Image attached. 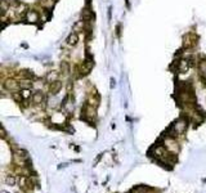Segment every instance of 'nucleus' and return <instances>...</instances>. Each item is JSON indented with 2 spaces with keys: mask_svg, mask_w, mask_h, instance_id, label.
I'll return each mask as SVG.
<instances>
[{
  "mask_svg": "<svg viewBox=\"0 0 206 193\" xmlns=\"http://www.w3.org/2000/svg\"><path fill=\"white\" fill-rule=\"evenodd\" d=\"M61 88H62V81L57 80V81H54V82H50V85H49V92H50L52 94H57V93L61 90Z\"/></svg>",
  "mask_w": 206,
  "mask_h": 193,
  "instance_id": "1",
  "label": "nucleus"
},
{
  "mask_svg": "<svg viewBox=\"0 0 206 193\" xmlns=\"http://www.w3.org/2000/svg\"><path fill=\"white\" fill-rule=\"evenodd\" d=\"M4 87H5L8 90H16V89L19 88V82H17V81L13 80V79H9V80H7V81L4 82Z\"/></svg>",
  "mask_w": 206,
  "mask_h": 193,
  "instance_id": "2",
  "label": "nucleus"
},
{
  "mask_svg": "<svg viewBox=\"0 0 206 193\" xmlns=\"http://www.w3.org/2000/svg\"><path fill=\"white\" fill-rule=\"evenodd\" d=\"M26 19L28 21V22L35 23L39 21V14L35 12V10H28V12L26 13Z\"/></svg>",
  "mask_w": 206,
  "mask_h": 193,
  "instance_id": "3",
  "label": "nucleus"
},
{
  "mask_svg": "<svg viewBox=\"0 0 206 193\" xmlns=\"http://www.w3.org/2000/svg\"><path fill=\"white\" fill-rule=\"evenodd\" d=\"M79 42V35L76 34V32H72V34H70V36L67 37V44L71 45V47H76Z\"/></svg>",
  "mask_w": 206,
  "mask_h": 193,
  "instance_id": "4",
  "label": "nucleus"
},
{
  "mask_svg": "<svg viewBox=\"0 0 206 193\" xmlns=\"http://www.w3.org/2000/svg\"><path fill=\"white\" fill-rule=\"evenodd\" d=\"M174 129H175V131H177V133L182 134V133L187 129V122L184 121V120H180V121H178V122L174 124Z\"/></svg>",
  "mask_w": 206,
  "mask_h": 193,
  "instance_id": "5",
  "label": "nucleus"
},
{
  "mask_svg": "<svg viewBox=\"0 0 206 193\" xmlns=\"http://www.w3.org/2000/svg\"><path fill=\"white\" fill-rule=\"evenodd\" d=\"M43 101H44V94L41 92H35L34 95H32V102L35 104H40V103H43Z\"/></svg>",
  "mask_w": 206,
  "mask_h": 193,
  "instance_id": "6",
  "label": "nucleus"
},
{
  "mask_svg": "<svg viewBox=\"0 0 206 193\" xmlns=\"http://www.w3.org/2000/svg\"><path fill=\"white\" fill-rule=\"evenodd\" d=\"M58 76H59V73L57 71H50L47 75V81L48 82H54V81L58 80Z\"/></svg>",
  "mask_w": 206,
  "mask_h": 193,
  "instance_id": "7",
  "label": "nucleus"
},
{
  "mask_svg": "<svg viewBox=\"0 0 206 193\" xmlns=\"http://www.w3.org/2000/svg\"><path fill=\"white\" fill-rule=\"evenodd\" d=\"M19 88H21V89H25V90L31 89V88H32V81H31V79H25V80H22V81L19 82Z\"/></svg>",
  "mask_w": 206,
  "mask_h": 193,
  "instance_id": "8",
  "label": "nucleus"
},
{
  "mask_svg": "<svg viewBox=\"0 0 206 193\" xmlns=\"http://www.w3.org/2000/svg\"><path fill=\"white\" fill-rule=\"evenodd\" d=\"M92 67H93V62H86V63H84V66H83V68H81V73H84V75L89 73V71L92 70Z\"/></svg>",
  "mask_w": 206,
  "mask_h": 193,
  "instance_id": "9",
  "label": "nucleus"
},
{
  "mask_svg": "<svg viewBox=\"0 0 206 193\" xmlns=\"http://www.w3.org/2000/svg\"><path fill=\"white\" fill-rule=\"evenodd\" d=\"M81 17H83V19L88 21V19H90V17H92V12H90L89 9H84L83 13H81Z\"/></svg>",
  "mask_w": 206,
  "mask_h": 193,
  "instance_id": "10",
  "label": "nucleus"
},
{
  "mask_svg": "<svg viewBox=\"0 0 206 193\" xmlns=\"http://www.w3.org/2000/svg\"><path fill=\"white\" fill-rule=\"evenodd\" d=\"M5 181H7L8 186H14V184H16V179H14L13 176H7Z\"/></svg>",
  "mask_w": 206,
  "mask_h": 193,
  "instance_id": "11",
  "label": "nucleus"
}]
</instances>
